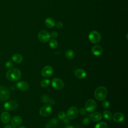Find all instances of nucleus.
<instances>
[{"label":"nucleus","mask_w":128,"mask_h":128,"mask_svg":"<svg viewBox=\"0 0 128 128\" xmlns=\"http://www.w3.org/2000/svg\"><path fill=\"white\" fill-rule=\"evenodd\" d=\"M21 76V72L16 68H13L8 70L6 73V78L12 82L18 81Z\"/></svg>","instance_id":"f257e3e1"},{"label":"nucleus","mask_w":128,"mask_h":128,"mask_svg":"<svg viewBox=\"0 0 128 128\" xmlns=\"http://www.w3.org/2000/svg\"><path fill=\"white\" fill-rule=\"evenodd\" d=\"M107 89L106 87L101 86L98 88L94 92L95 98L100 101L104 100L107 95Z\"/></svg>","instance_id":"f03ea898"},{"label":"nucleus","mask_w":128,"mask_h":128,"mask_svg":"<svg viewBox=\"0 0 128 128\" xmlns=\"http://www.w3.org/2000/svg\"><path fill=\"white\" fill-rule=\"evenodd\" d=\"M88 39L91 42L96 44L100 42L101 40V36L98 32L96 30H92L88 34Z\"/></svg>","instance_id":"7ed1b4c3"},{"label":"nucleus","mask_w":128,"mask_h":128,"mask_svg":"<svg viewBox=\"0 0 128 128\" xmlns=\"http://www.w3.org/2000/svg\"><path fill=\"white\" fill-rule=\"evenodd\" d=\"M96 108V104L92 99L88 100L85 104V109L86 112H94Z\"/></svg>","instance_id":"20e7f679"},{"label":"nucleus","mask_w":128,"mask_h":128,"mask_svg":"<svg viewBox=\"0 0 128 128\" xmlns=\"http://www.w3.org/2000/svg\"><path fill=\"white\" fill-rule=\"evenodd\" d=\"M10 96V92L7 88L3 86H0V100L2 101L6 100L9 98Z\"/></svg>","instance_id":"39448f33"},{"label":"nucleus","mask_w":128,"mask_h":128,"mask_svg":"<svg viewBox=\"0 0 128 128\" xmlns=\"http://www.w3.org/2000/svg\"><path fill=\"white\" fill-rule=\"evenodd\" d=\"M50 36L48 32L45 30H40L38 34V38L42 42H46L50 39Z\"/></svg>","instance_id":"423d86ee"},{"label":"nucleus","mask_w":128,"mask_h":128,"mask_svg":"<svg viewBox=\"0 0 128 128\" xmlns=\"http://www.w3.org/2000/svg\"><path fill=\"white\" fill-rule=\"evenodd\" d=\"M52 108L50 104L44 105L40 110V114L42 116H48L52 113Z\"/></svg>","instance_id":"0eeeda50"},{"label":"nucleus","mask_w":128,"mask_h":128,"mask_svg":"<svg viewBox=\"0 0 128 128\" xmlns=\"http://www.w3.org/2000/svg\"><path fill=\"white\" fill-rule=\"evenodd\" d=\"M78 114V109L75 106H72L68 108L66 112V116L68 119L73 120L76 118Z\"/></svg>","instance_id":"6e6552de"},{"label":"nucleus","mask_w":128,"mask_h":128,"mask_svg":"<svg viewBox=\"0 0 128 128\" xmlns=\"http://www.w3.org/2000/svg\"><path fill=\"white\" fill-rule=\"evenodd\" d=\"M4 108L7 110H14L18 108V103L16 101L14 100H9L4 103Z\"/></svg>","instance_id":"1a4fd4ad"},{"label":"nucleus","mask_w":128,"mask_h":128,"mask_svg":"<svg viewBox=\"0 0 128 128\" xmlns=\"http://www.w3.org/2000/svg\"><path fill=\"white\" fill-rule=\"evenodd\" d=\"M52 86L56 90L62 89L64 86V82L60 78H54L52 80Z\"/></svg>","instance_id":"9d476101"},{"label":"nucleus","mask_w":128,"mask_h":128,"mask_svg":"<svg viewBox=\"0 0 128 128\" xmlns=\"http://www.w3.org/2000/svg\"><path fill=\"white\" fill-rule=\"evenodd\" d=\"M53 72V68L49 65L45 66L42 70V74L44 77H49L52 74Z\"/></svg>","instance_id":"9b49d317"},{"label":"nucleus","mask_w":128,"mask_h":128,"mask_svg":"<svg viewBox=\"0 0 128 128\" xmlns=\"http://www.w3.org/2000/svg\"><path fill=\"white\" fill-rule=\"evenodd\" d=\"M16 88L22 91H26L29 88V84L25 82L20 81L16 83Z\"/></svg>","instance_id":"f8f14e48"},{"label":"nucleus","mask_w":128,"mask_h":128,"mask_svg":"<svg viewBox=\"0 0 128 128\" xmlns=\"http://www.w3.org/2000/svg\"><path fill=\"white\" fill-rule=\"evenodd\" d=\"M102 48L99 45L94 46L92 48V54L96 56H98L102 54Z\"/></svg>","instance_id":"ddd939ff"},{"label":"nucleus","mask_w":128,"mask_h":128,"mask_svg":"<svg viewBox=\"0 0 128 128\" xmlns=\"http://www.w3.org/2000/svg\"><path fill=\"white\" fill-rule=\"evenodd\" d=\"M113 120L116 122H120L124 120V116L121 112H116L113 116Z\"/></svg>","instance_id":"4468645a"},{"label":"nucleus","mask_w":128,"mask_h":128,"mask_svg":"<svg viewBox=\"0 0 128 128\" xmlns=\"http://www.w3.org/2000/svg\"><path fill=\"white\" fill-rule=\"evenodd\" d=\"M74 74L77 78L80 79H82L86 76V73L84 70L80 68L76 70L74 72Z\"/></svg>","instance_id":"2eb2a0df"},{"label":"nucleus","mask_w":128,"mask_h":128,"mask_svg":"<svg viewBox=\"0 0 128 128\" xmlns=\"http://www.w3.org/2000/svg\"><path fill=\"white\" fill-rule=\"evenodd\" d=\"M90 118L94 122H98L102 120V115L100 112H94L90 114Z\"/></svg>","instance_id":"dca6fc26"},{"label":"nucleus","mask_w":128,"mask_h":128,"mask_svg":"<svg viewBox=\"0 0 128 128\" xmlns=\"http://www.w3.org/2000/svg\"><path fill=\"white\" fill-rule=\"evenodd\" d=\"M22 122V119L20 116H15L11 120V124L13 126H18Z\"/></svg>","instance_id":"f3484780"},{"label":"nucleus","mask_w":128,"mask_h":128,"mask_svg":"<svg viewBox=\"0 0 128 128\" xmlns=\"http://www.w3.org/2000/svg\"><path fill=\"white\" fill-rule=\"evenodd\" d=\"M10 114L8 112H3L2 114L0 116L2 122L4 124H6L10 120Z\"/></svg>","instance_id":"a211bd4d"},{"label":"nucleus","mask_w":128,"mask_h":128,"mask_svg":"<svg viewBox=\"0 0 128 128\" xmlns=\"http://www.w3.org/2000/svg\"><path fill=\"white\" fill-rule=\"evenodd\" d=\"M46 26L50 28H54L55 26V22L52 18H48L46 19L44 22Z\"/></svg>","instance_id":"6ab92c4d"},{"label":"nucleus","mask_w":128,"mask_h":128,"mask_svg":"<svg viewBox=\"0 0 128 128\" xmlns=\"http://www.w3.org/2000/svg\"><path fill=\"white\" fill-rule=\"evenodd\" d=\"M12 60L16 64L21 63L23 60V57L22 56L18 54H16L12 56Z\"/></svg>","instance_id":"aec40b11"},{"label":"nucleus","mask_w":128,"mask_h":128,"mask_svg":"<svg viewBox=\"0 0 128 128\" xmlns=\"http://www.w3.org/2000/svg\"><path fill=\"white\" fill-rule=\"evenodd\" d=\"M65 56L68 59H72L74 56V52L72 50H68L65 52Z\"/></svg>","instance_id":"412c9836"},{"label":"nucleus","mask_w":128,"mask_h":128,"mask_svg":"<svg viewBox=\"0 0 128 128\" xmlns=\"http://www.w3.org/2000/svg\"><path fill=\"white\" fill-rule=\"evenodd\" d=\"M49 46H50V48L52 49L56 48L58 46V42L56 40H55L54 39H52L50 40V42H49Z\"/></svg>","instance_id":"4be33fe9"},{"label":"nucleus","mask_w":128,"mask_h":128,"mask_svg":"<svg viewBox=\"0 0 128 128\" xmlns=\"http://www.w3.org/2000/svg\"><path fill=\"white\" fill-rule=\"evenodd\" d=\"M103 116L104 118L106 120H110L112 118V114L111 112L108 110H104L103 112Z\"/></svg>","instance_id":"5701e85b"},{"label":"nucleus","mask_w":128,"mask_h":128,"mask_svg":"<svg viewBox=\"0 0 128 128\" xmlns=\"http://www.w3.org/2000/svg\"><path fill=\"white\" fill-rule=\"evenodd\" d=\"M50 84V81L48 79H44L40 82V86L42 88H45L48 87Z\"/></svg>","instance_id":"b1692460"},{"label":"nucleus","mask_w":128,"mask_h":128,"mask_svg":"<svg viewBox=\"0 0 128 128\" xmlns=\"http://www.w3.org/2000/svg\"><path fill=\"white\" fill-rule=\"evenodd\" d=\"M108 124L106 122H102L96 124L94 128H107Z\"/></svg>","instance_id":"393cba45"},{"label":"nucleus","mask_w":128,"mask_h":128,"mask_svg":"<svg viewBox=\"0 0 128 128\" xmlns=\"http://www.w3.org/2000/svg\"><path fill=\"white\" fill-rule=\"evenodd\" d=\"M50 100L49 96L46 94H43L41 97V100L42 102L45 104H48V100Z\"/></svg>","instance_id":"a878e982"},{"label":"nucleus","mask_w":128,"mask_h":128,"mask_svg":"<svg viewBox=\"0 0 128 128\" xmlns=\"http://www.w3.org/2000/svg\"><path fill=\"white\" fill-rule=\"evenodd\" d=\"M58 118L60 120H64L66 118V114L64 112H60L58 114Z\"/></svg>","instance_id":"bb28decb"},{"label":"nucleus","mask_w":128,"mask_h":128,"mask_svg":"<svg viewBox=\"0 0 128 128\" xmlns=\"http://www.w3.org/2000/svg\"><path fill=\"white\" fill-rule=\"evenodd\" d=\"M50 122L51 126H56L58 124V120L56 119L55 118L52 119L50 120Z\"/></svg>","instance_id":"cd10ccee"},{"label":"nucleus","mask_w":128,"mask_h":128,"mask_svg":"<svg viewBox=\"0 0 128 128\" xmlns=\"http://www.w3.org/2000/svg\"><path fill=\"white\" fill-rule=\"evenodd\" d=\"M12 65H13L12 62L10 60H8V61H7V62H6V63L5 64V66H6V67L7 68H8V69H10V68H12Z\"/></svg>","instance_id":"c85d7f7f"},{"label":"nucleus","mask_w":128,"mask_h":128,"mask_svg":"<svg viewBox=\"0 0 128 128\" xmlns=\"http://www.w3.org/2000/svg\"><path fill=\"white\" fill-rule=\"evenodd\" d=\"M102 105L103 106V107L104 108H109L110 106V102L108 101H107V100H104L102 103Z\"/></svg>","instance_id":"c756f323"},{"label":"nucleus","mask_w":128,"mask_h":128,"mask_svg":"<svg viewBox=\"0 0 128 128\" xmlns=\"http://www.w3.org/2000/svg\"><path fill=\"white\" fill-rule=\"evenodd\" d=\"M82 124L84 125H88L90 122V119L88 118H85L82 120Z\"/></svg>","instance_id":"7c9ffc66"},{"label":"nucleus","mask_w":128,"mask_h":128,"mask_svg":"<svg viewBox=\"0 0 128 128\" xmlns=\"http://www.w3.org/2000/svg\"><path fill=\"white\" fill-rule=\"evenodd\" d=\"M56 27L58 28H61L62 26H63V24L62 22H58L56 24H55Z\"/></svg>","instance_id":"2f4dec72"},{"label":"nucleus","mask_w":128,"mask_h":128,"mask_svg":"<svg viewBox=\"0 0 128 128\" xmlns=\"http://www.w3.org/2000/svg\"><path fill=\"white\" fill-rule=\"evenodd\" d=\"M50 37H52V38H56L58 36V34L56 32H53L51 33V34H50Z\"/></svg>","instance_id":"473e14b6"},{"label":"nucleus","mask_w":128,"mask_h":128,"mask_svg":"<svg viewBox=\"0 0 128 128\" xmlns=\"http://www.w3.org/2000/svg\"><path fill=\"white\" fill-rule=\"evenodd\" d=\"M80 114H82V115H84V114H86V110L85 108H81L80 109Z\"/></svg>","instance_id":"72a5a7b5"},{"label":"nucleus","mask_w":128,"mask_h":128,"mask_svg":"<svg viewBox=\"0 0 128 128\" xmlns=\"http://www.w3.org/2000/svg\"><path fill=\"white\" fill-rule=\"evenodd\" d=\"M48 103L50 105H54L55 104V100L53 98H50L49 100Z\"/></svg>","instance_id":"f704fd0d"},{"label":"nucleus","mask_w":128,"mask_h":128,"mask_svg":"<svg viewBox=\"0 0 128 128\" xmlns=\"http://www.w3.org/2000/svg\"><path fill=\"white\" fill-rule=\"evenodd\" d=\"M4 128H13V127H12V126H11L10 124H8L6 125V126H4Z\"/></svg>","instance_id":"c9c22d12"},{"label":"nucleus","mask_w":128,"mask_h":128,"mask_svg":"<svg viewBox=\"0 0 128 128\" xmlns=\"http://www.w3.org/2000/svg\"><path fill=\"white\" fill-rule=\"evenodd\" d=\"M63 120H64V124H68V123H70V121H69V120L68 119H66V118H65Z\"/></svg>","instance_id":"e433bc0d"},{"label":"nucleus","mask_w":128,"mask_h":128,"mask_svg":"<svg viewBox=\"0 0 128 128\" xmlns=\"http://www.w3.org/2000/svg\"><path fill=\"white\" fill-rule=\"evenodd\" d=\"M51 127H52V126L50 124L48 123L46 125V128H51Z\"/></svg>","instance_id":"4c0bfd02"},{"label":"nucleus","mask_w":128,"mask_h":128,"mask_svg":"<svg viewBox=\"0 0 128 128\" xmlns=\"http://www.w3.org/2000/svg\"><path fill=\"white\" fill-rule=\"evenodd\" d=\"M64 128H74V127L71 125H67L64 127Z\"/></svg>","instance_id":"58836bf2"},{"label":"nucleus","mask_w":128,"mask_h":128,"mask_svg":"<svg viewBox=\"0 0 128 128\" xmlns=\"http://www.w3.org/2000/svg\"><path fill=\"white\" fill-rule=\"evenodd\" d=\"M18 128H26L24 126H18Z\"/></svg>","instance_id":"ea45409f"}]
</instances>
